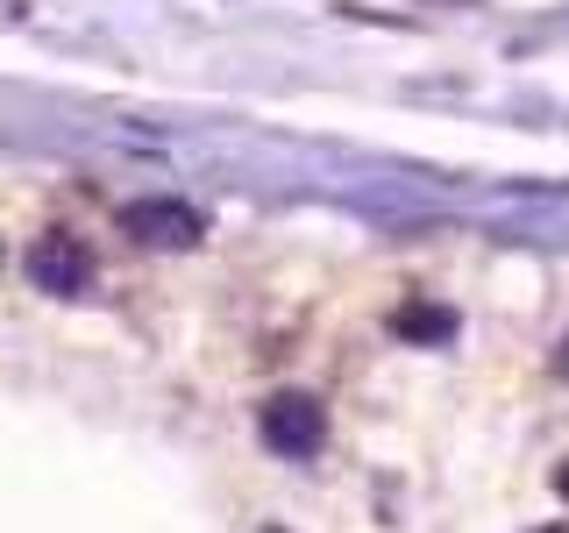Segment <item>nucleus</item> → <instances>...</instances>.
I'll use <instances>...</instances> for the list:
<instances>
[{"instance_id": "nucleus-1", "label": "nucleus", "mask_w": 569, "mask_h": 533, "mask_svg": "<svg viewBox=\"0 0 569 533\" xmlns=\"http://www.w3.org/2000/svg\"><path fill=\"white\" fill-rule=\"evenodd\" d=\"M257 434H263V449L284 455V462H299V455H313L320 449V434H328V420H320V405L313 399H299V391H284V399H271L257 413Z\"/></svg>"}, {"instance_id": "nucleus-2", "label": "nucleus", "mask_w": 569, "mask_h": 533, "mask_svg": "<svg viewBox=\"0 0 569 533\" xmlns=\"http://www.w3.org/2000/svg\"><path fill=\"white\" fill-rule=\"evenodd\" d=\"M22 271H29L36 292H58V299H64V292H79V284L93 278V257H86L79 235H36Z\"/></svg>"}, {"instance_id": "nucleus-3", "label": "nucleus", "mask_w": 569, "mask_h": 533, "mask_svg": "<svg viewBox=\"0 0 569 533\" xmlns=\"http://www.w3.org/2000/svg\"><path fill=\"white\" fill-rule=\"evenodd\" d=\"M121 228L157 249H178V242H200V213H192L186 200H136L121 207Z\"/></svg>"}]
</instances>
